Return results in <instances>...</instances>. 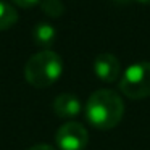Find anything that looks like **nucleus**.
Here are the masks:
<instances>
[{
	"instance_id": "nucleus-1",
	"label": "nucleus",
	"mask_w": 150,
	"mask_h": 150,
	"mask_svg": "<svg viewBox=\"0 0 150 150\" xmlns=\"http://www.w3.org/2000/svg\"><path fill=\"white\" fill-rule=\"evenodd\" d=\"M124 115V103L116 92L110 89L95 91L86 103V118L97 129H111L118 126Z\"/></svg>"
},
{
	"instance_id": "nucleus-2",
	"label": "nucleus",
	"mask_w": 150,
	"mask_h": 150,
	"mask_svg": "<svg viewBox=\"0 0 150 150\" xmlns=\"http://www.w3.org/2000/svg\"><path fill=\"white\" fill-rule=\"evenodd\" d=\"M63 71V62L53 50H40L34 53L24 65V78L33 87L45 89L58 81Z\"/></svg>"
},
{
	"instance_id": "nucleus-3",
	"label": "nucleus",
	"mask_w": 150,
	"mask_h": 150,
	"mask_svg": "<svg viewBox=\"0 0 150 150\" xmlns=\"http://www.w3.org/2000/svg\"><path fill=\"white\" fill-rule=\"evenodd\" d=\"M120 91L132 100H142L150 95V62H139L124 71Z\"/></svg>"
},
{
	"instance_id": "nucleus-4",
	"label": "nucleus",
	"mask_w": 150,
	"mask_h": 150,
	"mask_svg": "<svg viewBox=\"0 0 150 150\" xmlns=\"http://www.w3.org/2000/svg\"><path fill=\"white\" fill-rule=\"evenodd\" d=\"M55 140L60 150H84L89 140V134L82 124L69 121L58 127Z\"/></svg>"
},
{
	"instance_id": "nucleus-5",
	"label": "nucleus",
	"mask_w": 150,
	"mask_h": 150,
	"mask_svg": "<svg viewBox=\"0 0 150 150\" xmlns=\"http://www.w3.org/2000/svg\"><path fill=\"white\" fill-rule=\"evenodd\" d=\"M121 71V65L118 58L111 53H100L94 60V73L103 82H113L118 79Z\"/></svg>"
},
{
	"instance_id": "nucleus-6",
	"label": "nucleus",
	"mask_w": 150,
	"mask_h": 150,
	"mask_svg": "<svg viewBox=\"0 0 150 150\" xmlns=\"http://www.w3.org/2000/svg\"><path fill=\"white\" fill-rule=\"evenodd\" d=\"M53 111L60 118H74L81 111V102L74 94H60L53 100Z\"/></svg>"
},
{
	"instance_id": "nucleus-7",
	"label": "nucleus",
	"mask_w": 150,
	"mask_h": 150,
	"mask_svg": "<svg viewBox=\"0 0 150 150\" xmlns=\"http://www.w3.org/2000/svg\"><path fill=\"white\" fill-rule=\"evenodd\" d=\"M34 40L42 47H50L55 40V28L49 23H40L34 28Z\"/></svg>"
},
{
	"instance_id": "nucleus-8",
	"label": "nucleus",
	"mask_w": 150,
	"mask_h": 150,
	"mask_svg": "<svg viewBox=\"0 0 150 150\" xmlns=\"http://www.w3.org/2000/svg\"><path fill=\"white\" fill-rule=\"evenodd\" d=\"M18 21V13L10 4L0 0V31L10 29Z\"/></svg>"
},
{
	"instance_id": "nucleus-9",
	"label": "nucleus",
	"mask_w": 150,
	"mask_h": 150,
	"mask_svg": "<svg viewBox=\"0 0 150 150\" xmlns=\"http://www.w3.org/2000/svg\"><path fill=\"white\" fill-rule=\"evenodd\" d=\"M40 7H42L44 13L52 16V18L62 16L63 11H65V7H63L62 0H42L40 2Z\"/></svg>"
},
{
	"instance_id": "nucleus-10",
	"label": "nucleus",
	"mask_w": 150,
	"mask_h": 150,
	"mask_svg": "<svg viewBox=\"0 0 150 150\" xmlns=\"http://www.w3.org/2000/svg\"><path fill=\"white\" fill-rule=\"evenodd\" d=\"M39 2H42V0H13V4L18 5V7H21V8H33V7H36Z\"/></svg>"
},
{
	"instance_id": "nucleus-11",
	"label": "nucleus",
	"mask_w": 150,
	"mask_h": 150,
	"mask_svg": "<svg viewBox=\"0 0 150 150\" xmlns=\"http://www.w3.org/2000/svg\"><path fill=\"white\" fill-rule=\"evenodd\" d=\"M29 150H55L52 145H47V144H37V145L31 147Z\"/></svg>"
},
{
	"instance_id": "nucleus-12",
	"label": "nucleus",
	"mask_w": 150,
	"mask_h": 150,
	"mask_svg": "<svg viewBox=\"0 0 150 150\" xmlns=\"http://www.w3.org/2000/svg\"><path fill=\"white\" fill-rule=\"evenodd\" d=\"M113 2H116V4H127V2H129V0H113Z\"/></svg>"
},
{
	"instance_id": "nucleus-13",
	"label": "nucleus",
	"mask_w": 150,
	"mask_h": 150,
	"mask_svg": "<svg viewBox=\"0 0 150 150\" xmlns=\"http://www.w3.org/2000/svg\"><path fill=\"white\" fill-rule=\"evenodd\" d=\"M139 4H150V0H137Z\"/></svg>"
}]
</instances>
